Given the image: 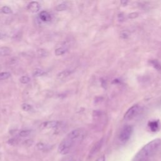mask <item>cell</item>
I'll return each instance as SVG.
<instances>
[{
	"label": "cell",
	"instance_id": "1",
	"mask_svg": "<svg viewBox=\"0 0 161 161\" xmlns=\"http://www.w3.org/2000/svg\"><path fill=\"white\" fill-rule=\"evenodd\" d=\"M83 135L84 131L81 129L72 130L59 144L58 147L59 153L62 155L68 154L76 143L83 138Z\"/></svg>",
	"mask_w": 161,
	"mask_h": 161
},
{
	"label": "cell",
	"instance_id": "2",
	"mask_svg": "<svg viewBox=\"0 0 161 161\" xmlns=\"http://www.w3.org/2000/svg\"><path fill=\"white\" fill-rule=\"evenodd\" d=\"M161 145V139L155 138L147 143L140 150L133 158V161H147L153 155Z\"/></svg>",
	"mask_w": 161,
	"mask_h": 161
},
{
	"label": "cell",
	"instance_id": "3",
	"mask_svg": "<svg viewBox=\"0 0 161 161\" xmlns=\"http://www.w3.org/2000/svg\"><path fill=\"white\" fill-rule=\"evenodd\" d=\"M142 112V108L141 106L135 105L130 107L124 115V119L125 121H130L137 117Z\"/></svg>",
	"mask_w": 161,
	"mask_h": 161
},
{
	"label": "cell",
	"instance_id": "4",
	"mask_svg": "<svg viewBox=\"0 0 161 161\" xmlns=\"http://www.w3.org/2000/svg\"><path fill=\"white\" fill-rule=\"evenodd\" d=\"M133 128L130 125H126L122 129L119 135L120 141L122 142H126L129 141L132 136Z\"/></svg>",
	"mask_w": 161,
	"mask_h": 161
},
{
	"label": "cell",
	"instance_id": "5",
	"mask_svg": "<svg viewBox=\"0 0 161 161\" xmlns=\"http://www.w3.org/2000/svg\"><path fill=\"white\" fill-rule=\"evenodd\" d=\"M40 5L37 1H32L27 6V9L29 11L32 13H37L40 10Z\"/></svg>",
	"mask_w": 161,
	"mask_h": 161
},
{
	"label": "cell",
	"instance_id": "6",
	"mask_svg": "<svg viewBox=\"0 0 161 161\" xmlns=\"http://www.w3.org/2000/svg\"><path fill=\"white\" fill-rule=\"evenodd\" d=\"M59 125V122L56 121H45L42 123L40 125L41 129H54Z\"/></svg>",
	"mask_w": 161,
	"mask_h": 161
},
{
	"label": "cell",
	"instance_id": "7",
	"mask_svg": "<svg viewBox=\"0 0 161 161\" xmlns=\"http://www.w3.org/2000/svg\"><path fill=\"white\" fill-rule=\"evenodd\" d=\"M39 17L40 19L44 22H49L52 20L51 15L46 11H42V12H40Z\"/></svg>",
	"mask_w": 161,
	"mask_h": 161
},
{
	"label": "cell",
	"instance_id": "8",
	"mask_svg": "<svg viewBox=\"0 0 161 161\" xmlns=\"http://www.w3.org/2000/svg\"><path fill=\"white\" fill-rule=\"evenodd\" d=\"M102 143H103V140L101 139L100 140V141H98L97 143H96L95 145L93 146V147L92 148V149L90 152V155L91 156H93L94 155H95L97 152H99V150H100L101 146H102Z\"/></svg>",
	"mask_w": 161,
	"mask_h": 161
},
{
	"label": "cell",
	"instance_id": "9",
	"mask_svg": "<svg viewBox=\"0 0 161 161\" xmlns=\"http://www.w3.org/2000/svg\"><path fill=\"white\" fill-rule=\"evenodd\" d=\"M149 127L150 130L152 131V132H157V131L159 130V122L158 121H152L149 122Z\"/></svg>",
	"mask_w": 161,
	"mask_h": 161
},
{
	"label": "cell",
	"instance_id": "10",
	"mask_svg": "<svg viewBox=\"0 0 161 161\" xmlns=\"http://www.w3.org/2000/svg\"><path fill=\"white\" fill-rule=\"evenodd\" d=\"M10 53V49L7 47H3L0 48V55L2 56H6Z\"/></svg>",
	"mask_w": 161,
	"mask_h": 161
},
{
	"label": "cell",
	"instance_id": "11",
	"mask_svg": "<svg viewBox=\"0 0 161 161\" xmlns=\"http://www.w3.org/2000/svg\"><path fill=\"white\" fill-rule=\"evenodd\" d=\"M66 51H67V48L61 47H59L56 49V50H55V54L57 56H62V55L64 54L66 52Z\"/></svg>",
	"mask_w": 161,
	"mask_h": 161
},
{
	"label": "cell",
	"instance_id": "12",
	"mask_svg": "<svg viewBox=\"0 0 161 161\" xmlns=\"http://www.w3.org/2000/svg\"><path fill=\"white\" fill-rule=\"evenodd\" d=\"M71 74V71L70 70H66L59 73L57 75V77L60 79H62V78L67 77V76H69Z\"/></svg>",
	"mask_w": 161,
	"mask_h": 161
},
{
	"label": "cell",
	"instance_id": "13",
	"mask_svg": "<svg viewBox=\"0 0 161 161\" xmlns=\"http://www.w3.org/2000/svg\"><path fill=\"white\" fill-rule=\"evenodd\" d=\"M152 66L157 70H161V63L157 60H152L150 61Z\"/></svg>",
	"mask_w": 161,
	"mask_h": 161
},
{
	"label": "cell",
	"instance_id": "14",
	"mask_svg": "<svg viewBox=\"0 0 161 161\" xmlns=\"http://www.w3.org/2000/svg\"><path fill=\"white\" fill-rule=\"evenodd\" d=\"M45 74V72L40 69H35L33 71V76H35V77H39V76H42Z\"/></svg>",
	"mask_w": 161,
	"mask_h": 161
},
{
	"label": "cell",
	"instance_id": "15",
	"mask_svg": "<svg viewBox=\"0 0 161 161\" xmlns=\"http://www.w3.org/2000/svg\"><path fill=\"white\" fill-rule=\"evenodd\" d=\"M10 73L8 72H4V73H0V80H5L10 77Z\"/></svg>",
	"mask_w": 161,
	"mask_h": 161
},
{
	"label": "cell",
	"instance_id": "16",
	"mask_svg": "<svg viewBox=\"0 0 161 161\" xmlns=\"http://www.w3.org/2000/svg\"><path fill=\"white\" fill-rule=\"evenodd\" d=\"M20 81L21 83H22L23 84H26L30 81V78L28 77V76H22V77L20 79Z\"/></svg>",
	"mask_w": 161,
	"mask_h": 161
},
{
	"label": "cell",
	"instance_id": "17",
	"mask_svg": "<svg viewBox=\"0 0 161 161\" xmlns=\"http://www.w3.org/2000/svg\"><path fill=\"white\" fill-rule=\"evenodd\" d=\"M31 133V131L28 130H22L20 132L19 135L20 137H27L28 136H29L30 135Z\"/></svg>",
	"mask_w": 161,
	"mask_h": 161
},
{
	"label": "cell",
	"instance_id": "18",
	"mask_svg": "<svg viewBox=\"0 0 161 161\" xmlns=\"http://www.w3.org/2000/svg\"><path fill=\"white\" fill-rule=\"evenodd\" d=\"M22 108L25 112H30L32 109V107L31 105H30L27 103H24L22 105Z\"/></svg>",
	"mask_w": 161,
	"mask_h": 161
},
{
	"label": "cell",
	"instance_id": "19",
	"mask_svg": "<svg viewBox=\"0 0 161 161\" xmlns=\"http://www.w3.org/2000/svg\"><path fill=\"white\" fill-rule=\"evenodd\" d=\"M1 11L2 13H3L4 14H10L11 13V9L10 8V7H8V6H3L2 8H1Z\"/></svg>",
	"mask_w": 161,
	"mask_h": 161
},
{
	"label": "cell",
	"instance_id": "20",
	"mask_svg": "<svg viewBox=\"0 0 161 161\" xmlns=\"http://www.w3.org/2000/svg\"><path fill=\"white\" fill-rule=\"evenodd\" d=\"M37 54L40 57H45L47 56V52L44 49H39L37 50Z\"/></svg>",
	"mask_w": 161,
	"mask_h": 161
},
{
	"label": "cell",
	"instance_id": "21",
	"mask_svg": "<svg viewBox=\"0 0 161 161\" xmlns=\"http://www.w3.org/2000/svg\"><path fill=\"white\" fill-rule=\"evenodd\" d=\"M67 8V5L66 3H61L60 4V5H59L57 8H56V9L57 11H64V10H65Z\"/></svg>",
	"mask_w": 161,
	"mask_h": 161
},
{
	"label": "cell",
	"instance_id": "22",
	"mask_svg": "<svg viewBox=\"0 0 161 161\" xmlns=\"http://www.w3.org/2000/svg\"><path fill=\"white\" fill-rule=\"evenodd\" d=\"M37 147L38 149H39V150H46L47 149V146L45 144L43 143H37Z\"/></svg>",
	"mask_w": 161,
	"mask_h": 161
},
{
	"label": "cell",
	"instance_id": "23",
	"mask_svg": "<svg viewBox=\"0 0 161 161\" xmlns=\"http://www.w3.org/2000/svg\"><path fill=\"white\" fill-rule=\"evenodd\" d=\"M8 142L9 144H10V145H15L16 142H17V141H16V140L15 138H11L9 140Z\"/></svg>",
	"mask_w": 161,
	"mask_h": 161
},
{
	"label": "cell",
	"instance_id": "24",
	"mask_svg": "<svg viewBox=\"0 0 161 161\" xmlns=\"http://www.w3.org/2000/svg\"><path fill=\"white\" fill-rule=\"evenodd\" d=\"M95 161H105V155H102L98 159H97Z\"/></svg>",
	"mask_w": 161,
	"mask_h": 161
},
{
	"label": "cell",
	"instance_id": "25",
	"mask_svg": "<svg viewBox=\"0 0 161 161\" xmlns=\"http://www.w3.org/2000/svg\"><path fill=\"white\" fill-rule=\"evenodd\" d=\"M6 35L5 34H3V33H0V40H3V39H6Z\"/></svg>",
	"mask_w": 161,
	"mask_h": 161
},
{
	"label": "cell",
	"instance_id": "26",
	"mask_svg": "<svg viewBox=\"0 0 161 161\" xmlns=\"http://www.w3.org/2000/svg\"><path fill=\"white\" fill-rule=\"evenodd\" d=\"M63 161H72V157L71 156H68L67 157L64 159Z\"/></svg>",
	"mask_w": 161,
	"mask_h": 161
}]
</instances>
